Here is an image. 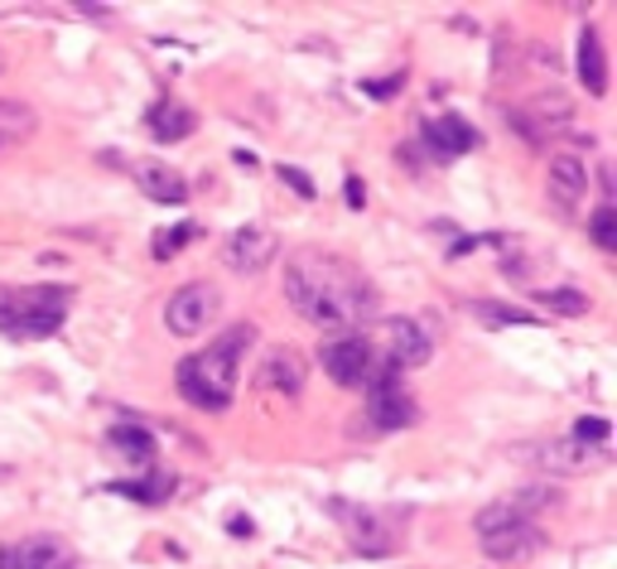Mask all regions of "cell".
Here are the masks:
<instances>
[{"label":"cell","instance_id":"1","mask_svg":"<svg viewBox=\"0 0 617 569\" xmlns=\"http://www.w3.org/2000/svg\"><path fill=\"white\" fill-rule=\"evenodd\" d=\"M285 299L299 319L319 328H343V334L348 324H362L376 309L372 281L358 266L323 256V251H299V256L285 261Z\"/></svg>","mask_w":617,"mask_h":569},{"label":"cell","instance_id":"2","mask_svg":"<svg viewBox=\"0 0 617 569\" xmlns=\"http://www.w3.org/2000/svg\"><path fill=\"white\" fill-rule=\"evenodd\" d=\"M252 348V324H232L222 338H213L203 352L183 357L179 362V391L189 405L199 410H227L232 391H236V367H242V352Z\"/></svg>","mask_w":617,"mask_h":569},{"label":"cell","instance_id":"3","mask_svg":"<svg viewBox=\"0 0 617 569\" xmlns=\"http://www.w3.org/2000/svg\"><path fill=\"white\" fill-rule=\"evenodd\" d=\"M73 289L68 285H24V289H0V334L34 343L54 338L68 319Z\"/></svg>","mask_w":617,"mask_h":569},{"label":"cell","instance_id":"4","mask_svg":"<svg viewBox=\"0 0 617 569\" xmlns=\"http://www.w3.org/2000/svg\"><path fill=\"white\" fill-rule=\"evenodd\" d=\"M478 540L492 560L517 565V560H531V555L545 546V531L531 521V512L511 497V502H492V507L478 512Z\"/></svg>","mask_w":617,"mask_h":569},{"label":"cell","instance_id":"5","mask_svg":"<svg viewBox=\"0 0 617 569\" xmlns=\"http://www.w3.org/2000/svg\"><path fill=\"white\" fill-rule=\"evenodd\" d=\"M328 512L338 516V526L348 531V546L366 555V560H376V555H391L401 546L405 536V516L396 512H376V507H362V502H343L333 497L328 502Z\"/></svg>","mask_w":617,"mask_h":569},{"label":"cell","instance_id":"6","mask_svg":"<svg viewBox=\"0 0 617 569\" xmlns=\"http://www.w3.org/2000/svg\"><path fill=\"white\" fill-rule=\"evenodd\" d=\"M372 396H366V415H372L376 430H405L415 425V401L411 391L401 387V367L386 362V357H376L372 362Z\"/></svg>","mask_w":617,"mask_h":569},{"label":"cell","instance_id":"7","mask_svg":"<svg viewBox=\"0 0 617 569\" xmlns=\"http://www.w3.org/2000/svg\"><path fill=\"white\" fill-rule=\"evenodd\" d=\"M319 362L323 372L338 381V387H366V377H372V343H366V334H358V328H348V334H333L319 348Z\"/></svg>","mask_w":617,"mask_h":569},{"label":"cell","instance_id":"8","mask_svg":"<svg viewBox=\"0 0 617 569\" xmlns=\"http://www.w3.org/2000/svg\"><path fill=\"white\" fill-rule=\"evenodd\" d=\"M213 314H217V289L208 281L183 285L179 295L164 304V324H169V334H179V338L203 334V328L213 324Z\"/></svg>","mask_w":617,"mask_h":569},{"label":"cell","instance_id":"9","mask_svg":"<svg viewBox=\"0 0 617 569\" xmlns=\"http://www.w3.org/2000/svg\"><path fill=\"white\" fill-rule=\"evenodd\" d=\"M0 569H77L73 550L58 536H30L20 546L0 550Z\"/></svg>","mask_w":617,"mask_h":569},{"label":"cell","instance_id":"10","mask_svg":"<svg viewBox=\"0 0 617 569\" xmlns=\"http://www.w3.org/2000/svg\"><path fill=\"white\" fill-rule=\"evenodd\" d=\"M419 145H425L435 160H458V155L478 150V130H472L464 116H439V122L419 126Z\"/></svg>","mask_w":617,"mask_h":569},{"label":"cell","instance_id":"11","mask_svg":"<svg viewBox=\"0 0 617 569\" xmlns=\"http://www.w3.org/2000/svg\"><path fill=\"white\" fill-rule=\"evenodd\" d=\"M275 256V236L266 232V228H236L232 236H227V246H222V261H227L232 271H242V275H256L266 261Z\"/></svg>","mask_w":617,"mask_h":569},{"label":"cell","instance_id":"12","mask_svg":"<svg viewBox=\"0 0 617 569\" xmlns=\"http://www.w3.org/2000/svg\"><path fill=\"white\" fill-rule=\"evenodd\" d=\"M429 352H435V343L415 319H386V362L405 372V367H425Z\"/></svg>","mask_w":617,"mask_h":569},{"label":"cell","instance_id":"13","mask_svg":"<svg viewBox=\"0 0 617 569\" xmlns=\"http://www.w3.org/2000/svg\"><path fill=\"white\" fill-rule=\"evenodd\" d=\"M584 189H588V169L579 155H555L550 160V198H555L560 213H574L584 203Z\"/></svg>","mask_w":617,"mask_h":569},{"label":"cell","instance_id":"14","mask_svg":"<svg viewBox=\"0 0 617 569\" xmlns=\"http://www.w3.org/2000/svg\"><path fill=\"white\" fill-rule=\"evenodd\" d=\"M130 175H136L140 193L155 198V203H183V198H189V183H183V175L174 165H164V160H140Z\"/></svg>","mask_w":617,"mask_h":569},{"label":"cell","instance_id":"15","mask_svg":"<svg viewBox=\"0 0 617 569\" xmlns=\"http://www.w3.org/2000/svg\"><path fill=\"white\" fill-rule=\"evenodd\" d=\"M574 69H579V83L588 97H608V59H603V39L594 24L579 30V54H574Z\"/></svg>","mask_w":617,"mask_h":569},{"label":"cell","instance_id":"16","mask_svg":"<svg viewBox=\"0 0 617 569\" xmlns=\"http://www.w3.org/2000/svg\"><path fill=\"white\" fill-rule=\"evenodd\" d=\"M260 387L299 396V391H305V357H299L295 348H275L266 357V367H260Z\"/></svg>","mask_w":617,"mask_h":569},{"label":"cell","instance_id":"17","mask_svg":"<svg viewBox=\"0 0 617 569\" xmlns=\"http://www.w3.org/2000/svg\"><path fill=\"white\" fill-rule=\"evenodd\" d=\"M146 126H150V136H155V140L174 145V140H183L193 126H199V116H193L189 107H179L174 97H160V102H155V107L146 112Z\"/></svg>","mask_w":617,"mask_h":569},{"label":"cell","instance_id":"18","mask_svg":"<svg viewBox=\"0 0 617 569\" xmlns=\"http://www.w3.org/2000/svg\"><path fill=\"white\" fill-rule=\"evenodd\" d=\"M107 444H111V454L126 459V463H150L155 449H160V440H155L150 430H140V425H116L107 434Z\"/></svg>","mask_w":617,"mask_h":569},{"label":"cell","instance_id":"19","mask_svg":"<svg viewBox=\"0 0 617 569\" xmlns=\"http://www.w3.org/2000/svg\"><path fill=\"white\" fill-rule=\"evenodd\" d=\"M30 130H39V116L34 107H24V102H10L0 97V150H10V145H20Z\"/></svg>","mask_w":617,"mask_h":569},{"label":"cell","instance_id":"20","mask_svg":"<svg viewBox=\"0 0 617 569\" xmlns=\"http://www.w3.org/2000/svg\"><path fill=\"white\" fill-rule=\"evenodd\" d=\"M468 309L478 314L488 328H526V324H535L531 309H517V304H502V299H472Z\"/></svg>","mask_w":617,"mask_h":569},{"label":"cell","instance_id":"21","mask_svg":"<svg viewBox=\"0 0 617 569\" xmlns=\"http://www.w3.org/2000/svg\"><path fill=\"white\" fill-rule=\"evenodd\" d=\"M111 493L136 497V502H146V507H155V502H164L169 493H174V473H150V478H140V483H111Z\"/></svg>","mask_w":617,"mask_h":569},{"label":"cell","instance_id":"22","mask_svg":"<svg viewBox=\"0 0 617 569\" xmlns=\"http://www.w3.org/2000/svg\"><path fill=\"white\" fill-rule=\"evenodd\" d=\"M535 459H541L550 473H570V468H579V463H588L594 454L579 449L574 440H564V444H541V449H535Z\"/></svg>","mask_w":617,"mask_h":569},{"label":"cell","instance_id":"23","mask_svg":"<svg viewBox=\"0 0 617 569\" xmlns=\"http://www.w3.org/2000/svg\"><path fill=\"white\" fill-rule=\"evenodd\" d=\"M199 236V222H174V228H164V232H155L150 236V251H155V261H169V256H179L183 246Z\"/></svg>","mask_w":617,"mask_h":569},{"label":"cell","instance_id":"24","mask_svg":"<svg viewBox=\"0 0 617 569\" xmlns=\"http://www.w3.org/2000/svg\"><path fill=\"white\" fill-rule=\"evenodd\" d=\"M588 236H594L598 251H617V208L613 203L594 208V218H588Z\"/></svg>","mask_w":617,"mask_h":569},{"label":"cell","instance_id":"25","mask_svg":"<svg viewBox=\"0 0 617 569\" xmlns=\"http://www.w3.org/2000/svg\"><path fill=\"white\" fill-rule=\"evenodd\" d=\"M531 295H535V304H550V309H560V314H588V295H579V289H541L535 285Z\"/></svg>","mask_w":617,"mask_h":569},{"label":"cell","instance_id":"26","mask_svg":"<svg viewBox=\"0 0 617 569\" xmlns=\"http://www.w3.org/2000/svg\"><path fill=\"white\" fill-rule=\"evenodd\" d=\"M608 434H613V425H608V420H603V415H579V420H574V434H570V440L574 444H588V449H598V444H608Z\"/></svg>","mask_w":617,"mask_h":569},{"label":"cell","instance_id":"27","mask_svg":"<svg viewBox=\"0 0 617 569\" xmlns=\"http://www.w3.org/2000/svg\"><path fill=\"white\" fill-rule=\"evenodd\" d=\"M401 83H405V73H391L386 83H382V77H366L362 92H366L372 102H386V97H396V87H401Z\"/></svg>","mask_w":617,"mask_h":569},{"label":"cell","instance_id":"28","mask_svg":"<svg viewBox=\"0 0 617 569\" xmlns=\"http://www.w3.org/2000/svg\"><path fill=\"white\" fill-rule=\"evenodd\" d=\"M275 175H280L285 183H290V189H295L299 198H313V193H319V189H313V179H305L295 165H280V169H275Z\"/></svg>","mask_w":617,"mask_h":569},{"label":"cell","instance_id":"29","mask_svg":"<svg viewBox=\"0 0 617 569\" xmlns=\"http://www.w3.org/2000/svg\"><path fill=\"white\" fill-rule=\"evenodd\" d=\"M343 198H348V208H362V203H366V189H362V179H358V175H348V179H343Z\"/></svg>","mask_w":617,"mask_h":569},{"label":"cell","instance_id":"30","mask_svg":"<svg viewBox=\"0 0 617 569\" xmlns=\"http://www.w3.org/2000/svg\"><path fill=\"white\" fill-rule=\"evenodd\" d=\"M0 69H6V63H0Z\"/></svg>","mask_w":617,"mask_h":569}]
</instances>
